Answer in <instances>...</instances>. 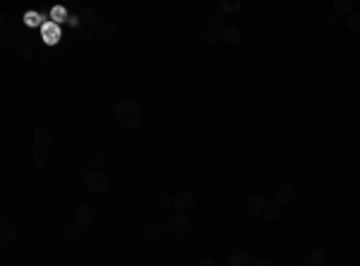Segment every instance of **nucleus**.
Wrapping results in <instances>:
<instances>
[{
	"label": "nucleus",
	"mask_w": 360,
	"mask_h": 266,
	"mask_svg": "<svg viewBox=\"0 0 360 266\" xmlns=\"http://www.w3.org/2000/svg\"><path fill=\"white\" fill-rule=\"evenodd\" d=\"M332 5H334V12H339V14H348L351 10H356L353 0H332Z\"/></svg>",
	"instance_id": "nucleus-22"
},
{
	"label": "nucleus",
	"mask_w": 360,
	"mask_h": 266,
	"mask_svg": "<svg viewBox=\"0 0 360 266\" xmlns=\"http://www.w3.org/2000/svg\"><path fill=\"white\" fill-rule=\"evenodd\" d=\"M31 163H34L36 168H46V166H48V156H46V149H36V151H34V156H31Z\"/></svg>",
	"instance_id": "nucleus-26"
},
{
	"label": "nucleus",
	"mask_w": 360,
	"mask_h": 266,
	"mask_svg": "<svg viewBox=\"0 0 360 266\" xmlns=\"http://www.w3.org/2000/svg\"><path fill=\"white\" fill-rule=\"evenodd\" d=\"M0 226H2V213H0Z\"/></svg>",
	"instance_id": "nucleus-36"
},
{
	"label": "nucleus",
	"mask_w": 360,
	"mask_h": 266,
	"mask_svg": "<svg viewBox=\"0 0 360 266\" xmlns=\"http://www.w3.org/2000/svg\"><path fill=\"white\" fill-rule=\"evenodd\" d=\"M262 216H267L269 221H278V218L283 216V206H281L278 201H274V204H269V201H267V209H264Z\"/></svg>",
	"instance_id": "nucleus-20"
},
{
	"label": "nucleus",
	"mask_w": 360,
	"mask_h": 266,
	"mask_svg": "<svg viewBox=\"0 0 360 266\" xmlns=\"http://www.w3.org/2000/svg\"><path fill=\"white\" fill-rule=\"evenodd\" d=\"M240 31H238L236 27H231V24H226V27L219 31V41H223V43H228V46H236V43H240Z\"/></svg>",
	"instance_id": "nucleus-12"
},
{
	"label": "nucleus",
	"mask_w": 360,
	"mask_h": 266,
	"mask_svg": "<svg viewBox=\"0 0 360 266\" xmlns=\"http://www.w3.org/2000/svg\"><path fill=\"white\" fill-rule=\"evenodd\" d=\"M17 17H7V27L0 31V48H14L17 46V41H19V36H17Z\"/></svg>",
	"instance_id": "nucleus-5"
},
{
	"label": "nucleus",
	"mask_w": 360,
	"mask_h": 266,
	"mask_svg": "<svg viewBox=\"0 0 360 266\" xmlns=\"http://www.w3.org/2000/svg\"><path fill=\"white\" fill-rule=\"evenodd\" d=\"M77 17H80V22H82V24H89V27H96L98 19H101V17H98V12L94 10V7H82Z\"/></svg>",
	"instance_id": "nucleus-15"
},
{
	"label": "nucleus",
	"mask_w": 360,
	"mask_h": 266,
	"mask_svg": "<svg viewBox=\"0 0 360 266\" xmlns=\"http://www.w3.org/2000/svg\"><path fill=\"white\" fill-rule=\"evenodd\" d=\"M113 118L125 130H139L144 122V108L139 106V101L125 96L113 106Z\"/></svg>",
	"instance_id": "nucleus-1"
},
{
	"label": "nucleus",
	"mask_w": 360,
	"mask_h": 266,
	"mask_svg": "<svg viewBox=\"0 0 360 266\" xmlns=\"http://www.w3.org/2000/svg\"><path fill=\"white\" fill-rule=\"evenodd\" d=\"M202 43L204 46H214V43H219V31H214V29H204L202 31Z\"/></svg>",
	"instance_id": "nucleus-27"
},
{
	"label": "nucleus",
	"mask_w": 360,
	"mask_h": 266,
	"mask_svg": "<svg viewBox=\"0 0 360 266\" xmlns=\"http://www.w3.org/2000/svg\"><path fill=\"white\" fill-rule=\"evenodd\" d=\"M68 7H65V5H53V7H51V12H48V19H51V22H56V24H63V22H65V19H68Z\"/></svg>",
	"instance_id": "nucleus-17"
},
{
	"label": "nucleus",
	"mask_w": 360,
	"mask_h": 266,
	"mask_svg": "<svg viewBox=\"0 0 360 266\" xmlns=\"http://www.w3.org/2000/svg\"><path fill=\"white\" fill-rule=\"evenodd\" d=\"M226 14L221 12V10H216V12H211V17H209V29H214V31H221L223 27H226V19H223Z\"/></svg>",
	"instance_id": "nucleus-23"
},
{
	"label": "nucleus",
	"mask_w": 360,
	"mask_h": 266,
	"mask_svg": "<svg viewBox=\"0 0 360 266\" xmlns=\"http://www.w3.org/2000/svg\"><path fill=\"white\" fill-rule=\"evenodd\" d=\"M14 53H17L19 60H31V58H34V43L27 39H19L17 46H14Z\"/></svg>",
	"instance_id": "nucleus-13"
},
{
	"label": "nucleus",
	"mask_w": 360,
	"mask_h": 266,
	"mask_svg": "<svg viewBox=\"0 0 360 266\" xmlns=\"http://www.w3.org/2000/svg\"><path fill=\"white\" fill-rule=\"evenodd\" d=\"M2 242H5V240H2V233H0V245H2Z\"/></svg>",
	"instance_id": "nucleus-35"
},
{
	"label": "nucleus",
	"mask_w": 360,
	"mask_h": 266,
	"mask_svg": "<svg viewBox=\"0 0 360 266\" xmlns=\"http://www.w3.org/2000/svg\"><path fill=\"white\" fill-rule=\"evenodd\" d=\"M108 185H111V180H108V175L103 173V168H89L84 173V187L91 194H106Z\"/></svg>",
	"instance_id": "nucleus-2"
},
{
	"label": "nucleus",
	"mask_w": 360,
	"mask_h": 266,
	"mask_svg": "<svg viewBox=\"0 0 360 266\" xmlns=\"http://www.w3.org/2000/svg\"><path fill=\"white\" fill-rule=\"evenodd\" d=\"M252 264L255 266H267L269 264V259H252Z\"/></svg>",
	"instance_id": "nucleus-34"
},
{
	"label": "nucleus",
	"mask_w": 360,
	"mask_h": 266,
	"mask_svg": "<svg viewBox=\"0 0 360 266\" xmlns=\"http://www.w3.org/2000/svg\"><path fill=\"white\" fill-rule=\"evenodd\" d=\"M276 201L281 206L293 204V201H295V187H293L291 182H281V185L276 187Z\"/></svg>",
	"instance_id": "nucleus-8"
},
{
	"label": "nucleus",
	"mask_w": 360,
	"mask_h": 266,
	"mask_svg": "<svg viewBox=\"0 0 360 266\" xmlns=\"http://www.w3.org/2000/svg\"><path fill=\"white\" fill-rule=\"evenodd\" d=\"M190 226H192V223H190V216L185 211H173L166 221V230L173 233V235H185V233L190 230Z\"/></svg>",
	"instance_id": "nucleus-3"
},
{
	"label": "nucleus",
	"mask_w": 360,
	"mask_h": 266,
	"mask_svg": "<svg viewBox=\"0 0 360 266\" xmlns=\"http://www.w3.org/2000/svg\"><path fill=\"white\" fill-rule=\"evenodd\" d=\"M5 27H7V14H5V12H0V31H2Z\"/></svg>",
	"instance_id": "nucleus-32"
},
{
	"label": "nucleus",
	"mask_w": 360,
	"mask_h": 266,
	"mask_svg": "<svg viewBox=\"0 0 360 266\" xmlns=\"http://www.w3.org/2000/svg\"><path fill=\"white\" fill-rule=\"evenodd\" d=\"M41 39L46 46H56L58 41L63 39V29L56 22H43L41 24Z\"/></svg>",
	"instance_id": "nucleus-7"
},
{
	"label": "nucleus",
	"mask_w": 360,
	"mask_h": 266,
	"mask_svg": "<svg viewBox=\"0 0 360 266\" xmlns=\"http://www.w3.org/2000/svg\"><path fill=\"white\" fill-rule=\"evenodd\" d=\"M245 209H248L250 216H262L264 209H267V197H264V194H252V197L245 201Z\"/></svg>",
	"instance_id": "nucleus-10"
},
{
	"label": "nucleus",
	"mask_w": 360,
	"mask_h": 266,
	"mask_svg": "<svg viewBox=\"0 0 360 266\" xmlns=\"http://www.w3.org/2000/svg\"><path fill=\"white\" fill-rule=\"evenodd\" d=\"M197 199H194L192 192H187V189H182V192H176L173 197H171V206L176 209V211H192Z\"/></svg>",
	"instance_id": "nucleus-6"
},
{
	"label": "nucleus",
	"mask_w": 360,
	"mask_h": 266,
	"mask_svg": "<svg viewBox=\"0 0 360 266\" xmlns=\"http://www.w3.org/2000/svg\"><path fill=\"white\" fill-rule=\"evenodd\" d=\"M77 39L82 43H91L96 39V27H89V24H80L77 27Z\"/></svg>",
	"instance_id": "nucleus-16"
},
{
	"label": "nucleus",
	"mask_w": 360,
	"mask_h": 266,
	"mask_svg": "<svg viewBox=\"0 0 360 266\" xmlns=\"http://www.w3.org/2000/svg\"><path fill=\"white\" fill-rule=\"evenodd\" d=\"M22 22H24V24H27L29 29L41 27V24H43V14H41V12H36V10H29V12H24Z\"/></svg>",
	"instance_id": "nucleus-18"
},
{
	"label": "nucleus",
	"mask_w": 360,
	"mask_h": 266,
	"mask_svg": "<svg viewBox=\"0 0 360 266\" xmlns=\"http://www.w3.org/2000/svg\"><path fill=\"white\" fill-rule=\"evenodd\" d=\"M159 233H161V226H159V223H149V226L144 228V235H147V238H159Z\"/></svg>",
	"instance_id": "nucleus-29"
},
{
	"label": "nucleus",
	"mask_w": 360,
	"mask_h": 266,
	"mask_svg": "<svg viewBox=\"0 0 360 266\" xmlns=\"http://www.w3.org/2000/svg\"><path fill=\"white\" fill-rule=\"evenodd\" d=\"M159 204H161L164 209H168V206H171V197H161V199H159Z\"/></svg>",
	"instance_id": "nucleus-33"
},
{
	"label": "nucleus",
	"mask_w": 360,
	"mask_h": 266,
	"mask_svg": "<svg viewBox=\"0 0 360 266\" xmlns=\"http://www.w3.org/2000/svg\"><path fill=\"white\" fill-rule=\"evenodd\" d=\"M108 163V156L106 154H94L91 159H89V168H103Z\"/></svg>",
	"instance_id": "nucleus-28"
},
{
	"label": "nucleus",
	"mask_w": 360,
	"mask_h": 266,
	"mask_svg": "<svg viewBox=\"0 0 360 266\" xmlns=\"http://www.w3.org/2000/svg\"><path fill=\"white\" fill-rule=\"evenodd\" d=\"M63 230H65V235H68V238H75V235H80V226H77V223H68V226L63 228Z\"/></svg>",
	"instance_id": "nucleus-30"
},
{
	"label": "nucleus",
	"mask_w": 360,
	"mask_h": 266,
	"mask_svg": "<svg viewBox=\"0 0 360 266\" xmlns=\"http://www.w3.org/2000/svg\"><path fill=\"white\" fill-rule=\"evenodd\" d=\"M65 22H68V24H70V27H72V29H77V27H80V24H82L77 14H68V19H65Z\"/></svg>",
	"instance_id": "nucleus-31"
},
{
	"label": "nucleus",
	"mask_w": 360,
	"mask_h": 266,
	"mask_svg": "<svg viewBox=\"0 0 360 266\" xmlns=\"http://www.w3.org/2000/svg\"><path fill=\"white\" fill-rule=\"evenodd\" d=\"M219 7L223 14H236L243 7V0H219Z\"/></svg>",
	"instance_id": "nucleus-19"
},
{
	"label": "nucleus",
	"mask_w": 360,
	"mask_h": 266,
	"mask_svg": "<svg viewBox=\"0 0 360 266\" xmlns=\"http://www.w3.org/2000/svg\"><path fill=\"white\" fill-rule=\"evenodd\" d=\"M228 264L231 266H252V257L245 252H236V254H231Z\"/></svg>",
	"instance_id": "nucleus-24"
},
{
	"label": "nucleus",
	"mask_w": 360,
	"mask_h": 266,
	"mask_svg": "<svg viewBox=\"0 0 360 266\" xmlns=\"http://www.w3.org/2000/svg\"><path fill=\"white\" fill-rule=\"evenodd\" d=\"M31 139H34V147L36 149H48L53 144V134L48 127H36L34 134H31Z\"/></svg>",
	"instance_id": "nucleus-9"
},
{
	"label": "nucleus",
	"mask_w": 360,
	"mask_h": 266,
	"mask_svg": "<svg viewBox=\"0 0 360 266\" xmlns=\"http://www.w3.org/2000/svg\"><path fill=\"white\" fill-rule=\"evenodd\" d=\"M72 221L80 228L91 226V223L96 221V209H94L91 204H77V206H75V213H72Z\"/></svg>",
	"instance_id": "nucleus-4"
},
{
	"label": "nucleus",
	"mask_w": 360,
	"mask_h": 266,
	"mask_svg": "<svg viewBox=\"0 0 360 266\" xmlns=\"http://www.w3.org/2000/svg\"><path fill=\"white\" fill-rule=\"evenodd\" d=\"M0 233H2V240H7V242H14V240H19V226H17V223L2 221V226H0Z\"/></svg>",
	"instance_id": "nucleus-14"
},
{
	"label": "nucleus",
	"mask_w": 360,
	"mask_h": 266,
	"mask_svg": "<svg viewBox=\"0 0 360 266\" xmlns=\"http://www.w3.org/2000/svg\"><path fill=\"white\" fill-rule=\"evenodd\" d=\"M346 24H348V29H351L353 34H358L360 31V12L358 10H351V12L346 14Z\"/></svg>",
	"instance_id": "nucleus-25"
},
{
	"label": "nucleus",
	"mask_w": 360,
	"mask_h": 266,
	"mask_svg": "<svg viewBox=\"0 0 360 266\" xmlns=\"http://www.w3.org/2000/svg\"><path fill=\"white\" fill-rule=\"evenodd\" d=\"M96 36L103 41H111L118 36V27L113 24V22H106V19H98L96 24Z\"/></svg>",
	"instance_id": "nucleus-11"
},
{
	"label": "nucleus",
	"mask_w": 360,
	"mask_h": 266,
	"mask_svg": "<svg viewBox=\"0 0 360 266\" xmlns=\"http://www.w3.org/2000/svg\"><path fill=\"white\" fill-rule=\"evenodd\" d=\"M310 266H324L327 264V254H324V250H312V252L307 254V259H305Z\"/></svg>",
	"instance_id": "nucleus-21"
}]
</instances>
